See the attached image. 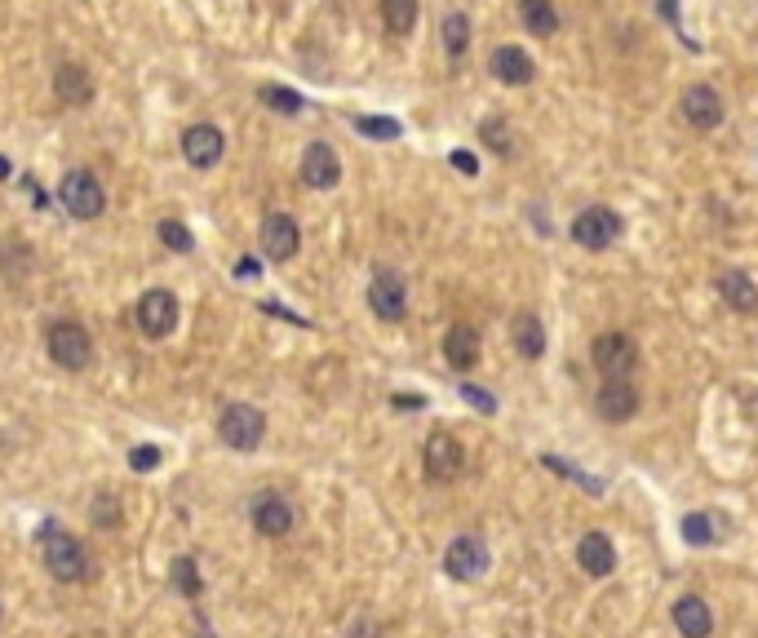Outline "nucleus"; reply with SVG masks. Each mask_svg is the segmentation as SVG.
Here are the masks:
<instances>
[{"label": "nucleus", "mask_w": 758, "mask_h": 638, "mask_svg": "<svg viewBox=\"0 0 758 638\" xmlns=\"http://www.w3.org/2000/svg\"><path fill=\"white\" fill-rule=\"evenodd\" d=\"M453 169H457V173H470V178H475V173H479L475 151H453Z\"/></svg>", "instance_id": "nucleus-37"}, {"label": "nucleus", "mask_w": 758, "mask_h": 638, "mask_svg": "<svg viewBox=\"0 0 758 638\" xmlns=\"http://www.w3.org/2000/svg\"><path fill=\"white\" fill-rule=\"evenodd\" d=\"M444 359L457 368V373H466V368L479 364V333H475V324H453V328H448Z\"/></svg>", "instance_id": "nucleus-21"}, {"label": "nucleus", "mask_w": 758, "mask_h": 638, "mask_svg": "<svg viewBox=\"0 0 758 638\" xmlns=\"http://www.w3.org/2000/svg\"><path fill=\"white\" fill-rule=\"evenodd\" d=\"M382 23L391 36H408L417 27V0H382Z\"/></svg>", "instance_id": "nucleus-25"}, {"label": "nucleus", "mask_w": 758, "mask_h": 638, "mask_svg": "<svg viewBox=\"0 0 758 638\" xmlns=\"http://www.w3.org/2000/svg\"><path fill=\"white\" fill-rule=\"evenodd\" d=\"M45 346H49V355H54V364L67 368V373H80V368L94 359V342H89L85 324H76V319H58V324L49 328Z\"/></svg>", "instance_id": "nucleus-4"}, {"label": "nucleus", "mask_w": 758, "mask_h": 638, "mask_svg": "<svg viewBox=\"0 0 758 638\" xmlns=\"http://www.w3.org/2000/svg\"><path fill=\"white\" fill-rule=\"evenodd\" d=\"M40 559H45V568L58 576V581H89V550L80 545V537H71L67 528H58V523H45L40 528Z\"/></svg>", "instance_id": "nucleus-1"}, {"label": "nucleus", "mask_w": 758, "mask_h": 638, "mask_svg": "<svg viewBox=\"0 0 758 638\" xmlns=\"http://www.w3.org/2000/svg\"><path fill=\"white\" fill-rule=\"evenodd\" d=\"M484 138H488V147L493 151H501V156L510 151V133L501 129V120H484Z\"/></svg>", "instance_id": "nucleus-36"}, {"label": "nucleus", "mask_w": 758, "mask_h": 638, "mask_svg": "<svg viewBox=\"0 0 758 638\" xmlns=\"http://www.w3.org/2000/svg\"><path fill=\"white\" fill-rule=\"evenodd\" d=\"M160 240H165L173 253H191V249H196L191 231H187V226H182L178 218H165V222H160Z\"/></svg>", "instance_id": "nucleus-32"}, {"label": "nucleus", "mask_w": 758, "mask_h": 638, "mask_svg": "<svg viewBox=\"0 0 758 638\" xmlns=\"http://www.w3.org/2000/svg\"><path fill=\"white\" fill-rule=\"evenodd\" d=\"M422 461H426V475L435 483H453L466 470V448L457 444V435H448V430H430Z\"/></svg>", "instance_id": "nucleus-6"}, {"label": "nucleus", "mask_w": 758, "mask_h": 638, "mask_svg": "<svg viewBox=\"0 0 758 638\" xmlns=\"http://www.w3.org/2000/svg\"><path fill=\"white\" fill-rule=\"evenodd\" d=\"M337 178H342V160H337V151L329 142H311V147L302 151V182L315 191H329L337 187Z\"/></svg>", "instance_id": "nucleus-14"}, {"label": "nucleus", "mask_w": 758, "mask_h": 638, "mask_svg": "<svg viewBox=\"0 0 758 638\" xmlns=\"http://www.w3.org/2000/svg\"><path fill=\"white\" fill-rule=\"evenodd\" d=\"M355 129H360L364 138H377V142H395L399 133H404V125L391 116H355Z\"/></svg>", "instance_id": "nucleus-29"}, {"label": "nucleus", "mask_w": 758, "mask_h": 638, "mask_svg": "<svg viewBox=\"0 0 758 638\" xmlns=\"http://www.w3.org/2000/svg\"><path fill=\"white\" fill-rule=\"evenodd\" d=\"M719 293H723V302L732 306V311H741V315L758 311V284L745 271H723L719 275Z\"/></svg>", "instance_id": "nucleus-22"}, {"label": "nucleus", "mask_w": 758, "mask_h": 638, "mask_svg": "<svg viewBox=\"0 0 758 638\" xmlns=\"http://www.w3.org/2000/svg\"><path fill=\"white\" fill-rule=\"evenodd\" d=\"M617 235H621V218L612 209H603V204L581 209L577 218H572V240H577L581 249H590V253H603Z\"/></svg>", "instance_id": "nucleus-7"}, {"label": "nucleus", "mask_w": 758, "mask_h": 638, "mask_svg": "<svg viewBox=\"0 0 758 638\" xmlns=\"http://www.w3.org/2000/svg\"><path fill=\"white\" fill-rule=\"evenodd\" d=\"M200 638H213V634H200Z\"/></svg>", "instance_id": "nucleus-40"}, {"label": "nucleus", "mask_w": 758, "mask_h": 638, "mask_svg": "<svg viewBox=\"0 0 758 638\" xmlns=\"http://www.w3.org/2000/svg\"><path fill=\"white\" fill-rule=\"evenodd\" d=\"M541 466H546V470H559V475H563V479H572V483H581V488H586L590 497H603V483H599V479H590L586 470L568 466V461H563V457H541Z\"/></svg>", "instance_id": "nucleus-30"}, {"label": "nucleus", "mask_w": 758, "mask_h": 638, "mask_svg": "<svg viewBox=\"0 0 758 638\" xmlns=\"http://www.w3.org/2000/svg\"><path fill=\"white\" fill-rule=\"evenodd\" d=\"M235 275H240V280L244 275H258V262H253V257H240V262H235Z\"/></svg>", "instance_id": "nucleus-38"}, {"label": "nucleus", "mask_w": 758, "mask_h": 638, "mask_svg": "<svg viewBox=\"0 0 758 638\" xmlns=\"http://www.w3.org/2000/svg\"><path fill=\"white\" fill-rule=\"evenodd\" d=\"M462 399H466L470 408H479V413H484V417H493V413H497V399L488 395L484 386H475V382H466V386H462Z\"/></svg>", "instance_id": "nucleus-33"}, {"label": "nucleus", "mask_w": 758, "mask_h": 638, "mask_svg": "<svg viewBox=\"0 0 758 638\" xmlns=\"http://www.w3.org/2000/svg\"><path fill=\"white\" fill-rule=\"evenodd\" d=\"M683 541L688 545H714V519L710 514H683Z\"/></svg>", "instance_id": "nucleus-31"}, {"label": "nucleus", "mask_w": 758, "mask_h": 638, "mask_svg": "<svg viewBox=\"0 0 758 638\" xmlns=\"http://www.w3.org/2000/svg\"><path fill=\"white\" fill-rule=\"evenodd\" d=\"M262 435H266L262 408H253V404H227V408H222V417H218V439H222L227 448L253 452V448L262 444Z\"/></svg>", "instance_id": "nucleus-3"}, {"label": "nucleus", "mask_w": 758, "mask_h": 638, "mask_svg": "<svg viewBox=\"0 0 758 638\" xmlns=\"http://www.w3.org/2000/svg\"><path fill=\"white\" fill-rule=\"evenodd\" d=\"M58 200H63V209L80 222H94L98 213L107 209V191H102V182L89 169H71L67 178L58 182Z\"/></svg>", "instance_id": "nucleus-2"}, {"label": "nucleus", "mask_w": 758, "mask_h": 638, "mask_svg": "<svg viewBox=\"0 0 758 638\" xmlns=\"http://www.w3.org/2000/svg\"><path fill=\"white\" fill-rule=\"evenodd\" d=\"M169 581H173V590H178V594H187V599H200V590H204L196 559H187V554H182V559H173Z\"/></svg>", "instance_id": "nucleus-26"}, {"label": "nucleus", "mask_w": 758, "mask_h": 638, "mask_svg": "<svg viewBox=\"0 0 758 638\" xmlns=\"http://www.w3.org/2000/svg\"><path fill=\"white\" fill-rule=\"evenodd\" d=\"M271 111H280V116H297V111L306 107L302 94H293V89H284V85H262V94H258Z\"/></svg>", "instance_id": "nucleus-28"}, {"label": "nucleus", "mask_w": 758, "mask_h": 638, "mask_svg": "<svg viewBox=\"0 0 758 638\" xmlns=\"http://www.w3.org/2000/svg\"><path fill=\"white\" fill-rule=\"evenodd\" d=\"M519 14H524V27L532 36H555L559 32V14H555V5L550 0H519Z\"/></svg>", "instance_id": "nucleus-24"}, {"label": "nucleus", "mask_w": 758, "mask_h": 638, "mask_svg": "<svg viewBox=\"0 0 758 638\" xmlns=\"http://www.w3.org/2000/svg\"><path fill=\"white\" fill-rule=\"evenodd\" d=\"M5 178H9V160L0 156V182H5Z\"/></svg>", "instance_id": "nucleus-39"}, {"label": "nucleus", "mask_w": 758, "mask_h": 638, "mask_svg": "<svg viewBox=\"0 0 758 638\" xmlns=\"http://www.w3.org/2000/svg\"><path fill=\"white\" fill-rule=\"evenodd\" d=\"M54 94L67 107H89L94 102V76H89L80 63H63L54 71Z\"/></svg>", "instance_id": "nucleus-18"}, {"label": "nucleus", "mask_w": 758, "mask_h": 638, "mask_svg": "<svg viewBox=\"0 0 758 638\" xmlns=\"http://www.w3.org/2000/svg\"><path fill=\"white\" fill-rule=\"evenodd\" d=\"M674 630L683 638H710V630H714L710 603L696 599V594H683V599L674 603Z\"/></svg>", "instance_id": "nucleus-19"}, {"label": "nucleus", "mask_w": 758, "mask_h": 638, "mask_svg": "<svg viewBox=\"0 0 758 638\" xmlns=\"http://www.w3.org/2000/svg\"><path fill=\"white\" fill-rule=\"evenodd\" d=\"M488 545L479 537H457L453 545L444 550V572L453 576V581H479V576L488 572Z\"/></svg>", "instance_id": "nucleus-10"}, {"label": "nucleus", "mask_w": 758, "mask_h": 638, "mask_svg": "<svg viewBox=\"0 0 758 638\" xmlns=\"http://www.w3.org/2000/svg\"><path fill=\"white\" fill-rule=\"evenodd\" d=\"M683 116H688V125L701 129V133L719 129L723 125V98L714 94L710 85H692L688 94H683Z\"/></svg>", "instance_id": "nucleus-16"}, {"label": "nucleus", "mask_w": 758, "mask_h": 638, "mask_svg": "<svg viewBox=\"0 0 758 638\" xmlns=\"http://www.w3.org/2000/svg\"><path fill=\"white\" fill-rule=\"evenodd\" d=\"M594 408H599L603 421L621 426V421H630L639 413V390L630 386V377H603L599 395H594Z\"/></svg>", "instance_id": "nucleus-12"}, {"label": "nucleus", "mask_w": 758, "mask_h": 638, "mask_svg": "<svg viewBox=\"0 0 758 638\" xmlns=\"http://www.w3.org/2000/svg\"><path fill=\"white\" fill-rule=\"evenodd\" d=\"M129 466L142 470V475H147V470H156V466H160V448H156V444L133 448V452H129Z\"/></svg>", "instance_id": "nucleus-35"}, {"label": "nucleus", "mask_w": 758, "mask_h": 638, "mask_svg": "<svg viewBox=\"0 0 758 638\" xmlns=\"http://www.w3.org/2000/svg\"><path fill=\"white\" fill-rule=\"evenodd\" d=\"M510 342H515V351L524 359H541L546 355V328H541L537 315H515V324H510Z\"/></svg>", "instance_id": "nucleus-23"}, {"label": "nucleus", "mask_w": 758, "mask_h": 638, "mask_svg": "<svg viewBox=\"0 0 758 638\" xmlns=\"http://www.w3.org/2000/svg\"><path fill=\"white\" fill-rule=\"evenodd\" d=\"M590 359H594V368H599L603 377H630L634 364H639V346H634L630 333H617V328H612V333L594 337Z\"/></svg>", "instance_id": "nucleus-5"}, {"label": "nucleus", "mask_w": 758, "mask_h": 638, "mask_svg": "<svg viewBox=\"0 0 758 638\" xmlns=\"http://www.w3.org/2000/svg\"><path fill=\"white\" fill-rule=\"evenodd\" d=\"M466 45H470V18L466 14H448L444 18V49L453 58H462Z\"/></svg>", "instance_id": "nucleus-27"}, {"label": "nucleus", "mask_w": 758, "mask_h": 638, "mask_svg": "<svg viewBox=\"0 0 758 638\" xmlns=\"http://www.w3.org/2000/svg\"><path fill=\"white\" fill-rule=\"evenodd\" d=\"M258 240H262V253L271 257V262H289V257L302 249V231H297V222L289 218V213H280V209L262 218Z\"/></svg>", "instance_id": "nucleus-11"}, {"label": "nucleus", "mask_w": 758, "mask_h": 638, "mask_svg": "<svg viewBox=\"0 0 758 638\" xmlns=\"http://www.w3.org/2000/svg\"><path fill=\"white\" fill-rule=\"evenodd\" d=\"M222 151H227V138H222L218 125H191L182 133V156L196 169H213L222 160Z\"/></svg>", "instance_id": "nucleus-15"}, {"label": "nucleus", "mask_w": 758, "mask_h": 638, "mask_svg": "<svg viewBox=\"0 0 758 638\" xmlns=\"http://www.w3.org/2000/svg\"><path fill=\"white\" fill-rule=\"evenodd\" d=\"M249 519L262 537H289L293 532V506L280 497V492H258L249 506Z\"/></svg>", "instance_id": "nucleus-13"}, {"label": "nucleus", "mask_w": 758, "mask_h": 638, "mask_svg": "<svg viewBox=\"0 0 758 638\" xmlns=\"http://www.w3.org/2000/svg\"><path fill=\"white\" fill-rule=\"evenodd\" d=\"M577 563L586 576H608L617 568V550H612V541L603 537V532H586V537L577 541Z\"/></svg>", "instance_id": "nucleus-20"}, {"label": "nucleus", "mask_w": 758, "mask_h": 638, "mask_svg": "<svg viewBox=\"0 0 758 638\" xmlns=\"http://www.w3.org/2000/svg\"><path fill=\"white\" fill-rule=\"evenodd\" d=\"M138 328L151 337V342H165V337L178 328V297L169 288H151L138 302Z\"/></svg>", "instance_id": "nucleus-8"}, {"label": "nucleus", "mask_w": 758, "mask_h": 638, "mask_svg": "<svg viewBox=\"0 0 758 638\" xmlns=\"http://www.w3.org/2000/svg\"><path fill=\"white\" fill-rule=\"evenodd\" d=\"M89 519L102 523V528H116V523H120V510H116V501H111V492H102V497L94 501V510H89Z\"/></svg>", "instance_id": "nucleus-34"}, {"label": "nucleus", "mask_w": 758, "mask_h": 638, "mask_svg": "<svg viewBox=\"0 0 758 638\" xmlns=\"http://www.w3.org/2000/svg\"><path fill=\"white\" fill-rule=\"evenodd\" d=\"M488 71H493L501 85H532V76H537L532 58L519 45H497L493 58H488Z\"/></svg>", "instance_id": "nucleus-17"}, {"label": "nucleus", "mask_w": 758, "mask_h": 638, "mask_svg": "<svg viewBox=\"0 0 758 638\" xmlns=\"http://www.w3.org/2000/svg\"><path fill=\"white\" fill-rule=\"evenodd\" d=\"M368 306H373L377 319H386V324H399L408 311V284L404 275L395 271H377L373 284H368Z\"/></svg>", "instance_id": "nucleus-9"}]
</instances>
